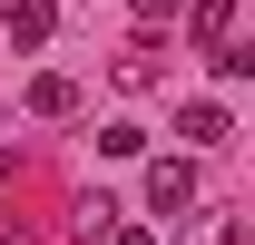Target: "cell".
<instances>
[{"instance_id": "6da1fadb", "label": "cell", "mask_w": 255, "mask_h": 245, "mask_svg": "<svg viewBox=\"0 0 255 245\" xmlns=\"http://www.w3.org/2000/svg\"><path fill=\"white\" fill-rule=\"evenodd\" d=\"M147 206L157 216H187L196 206V157H157V167H147Z\"/></svg>"}, {"instance_id": "7a4b0ae2", "label": "cell", "mask_w": 255, "mask_h": 245, "mask_svg": "<svg viewBox=\"0 0 255 245\" xmlns=\"http://www.w3.org/2000/svg\"><path fill=\"white\" fill-rule=\"evenodd\" d=\"M236 10H246V0H187L177 20H187V39H196V49H206V59H216L226 39H236Z\"/></svg>"}, {"instance_id": "3957f363", "label": "cell", "mask_w": 255, "mask_h": 245, "mask_svg": "<svg viewBox=\"0 0 255 245\" xmlns=\"http://www.w3.org/2000/svg\"><path fill=\"white\" fill-rule=\"evenodd\" d=\"M0 30H10V49H49L59 10H49V0H10V20H0Z\"/></svg>"}, {"instance_id": "277c9868", "label": "cell", "mask_w": 255, "mask_h": 245, "mask_svg": "<svg viewBox=\"0 0 255 245\" xmlns=\"http://www.w3.org/2000/svg\"><path fill=\"white\" fill-rule=\"evenodd\" d=\"M177 137L187 147H226V98H187L177 108Z\"/></svg>"}, {"instance_id": "5b68a950", "label": "cell", "mask_w": 255, "mask_h": 245, "mask_svg": "<svg viewBox=\"0 0 255 245\" xmlns=\"http://www.w3.org/2000/svg\"><path fill=\"white\" fill-rule=\"evenodd\" d=\"M30 108H39V118H79V79L39 69V79H30Z\"/></svg>"}, {"instance_id": "8992f818", "label": "cell", "mask_w": 255, "mask_h": 245, "mask_svg": "<svg viewBox=\"0 0 255 245\" xmlns=\"http://www.w3.org/2000/svg\"><path fill=\"white\" fill-rule=\"evenodd\" d=\"M118 89H157V39H128L118 49Z\"/></svg>"}, {"instance_id": "52a82bcc", "label": "cell", "mask_w": 255, "mask_h": 245, "mask_svg": "<svg viewBox=\"0 0 255 245\" xmlns=\"http://www.w3.org/2000/svg\"><path fill=\"white\" fill-rule=\"evenodd\" d=\"M108 226H118V206H108V196H79V206H69V236H79V245H98Z\"/></svg>"}, {"instance_id": "ba28073f", "label": "cell", "mask_w": 255, "mask_h": 245, "mask_svg": "<svg viewBox=\"0 0 255 245\" xmlns=\"http://www.w3.org/2000/svg\"><path fill=\"white\" fill-rule=\"evenodd\" d=\"M137 147H147V127H137V118H108V127H98V157H137Z\"/></svg>"}, {"instance_id": "9c48e42d", "label": "cell", "mask_w": 255, "mask_h": 245, "mask_svg": "<svg viewBox=\"0 0 255 245\" xmlns=\"http://www.w3.org/2000/svg\"><path fill=\"white\" fill-rule=\"evenodd\" d=\"M177 10H187V0H137V30L157 39V30H167V20H177Z\"/></svg>"}, {"instance_id": "30bf717a", "label": "cell", "mask_w": 255, "mask_h": 245, "mask_svg": "<svg viewBox=\"0 0 255 245\" xmlns=\"http://www.w3.org/2000/svg\"><path fill=\"white\" fill-rule=\"evenodd\" d=\"M98 245H157V236H147V226H128V216H118V226H108Z\"/></svg>"}, {"instance_id": "8fae6325", "label": "cell", "mask_w": 255, "mask_h": 245, "mask_svg": "<svg viewBox=\"0 0 255 245\" xmlns=\"http://www.w3.org/2000/svg\"><path fill=\"white\" fill-rule=\"evenodd\" d=\"M0 245H10V236H0Z\"/></svg>"}]
</instances>
